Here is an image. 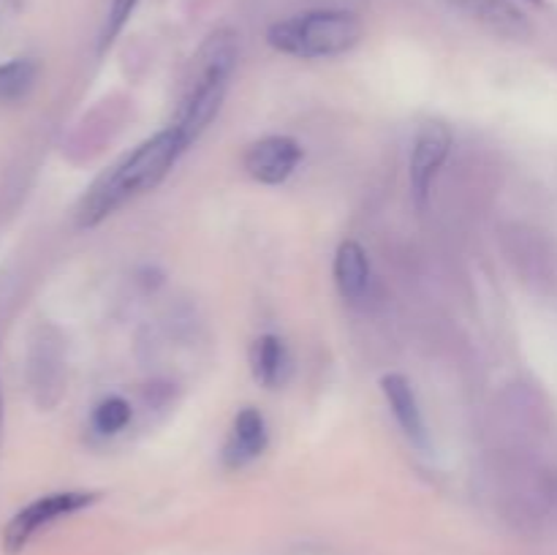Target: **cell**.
I'll use <instances>...</instances> for the list:
<instances>
[{
	"mask_svg": "<svg viewBox=\"0 0 557 555\" xmlns=\"http://www.w3.org/2000/svg\"><path fill=\"white\" fill-rule=\"evenodd\" d=\"M38 76V65L27 58L9 60V63H0V101L11 103L25 98L33 90Z\"/></svg>",
	"mask_w": 557,
	"mask_h": 555,
	"instance_id": "11",
	"label": "cell"
},
{
	"mask_svg": "<svg viewBox=\"0 0 557 555\" xmlns=\"http://www.w3.org/2000/svg\"><path fill=\"white\" fill-rule=\"evenodd\" d=\"M98 498H101V493H92V490H60V493H49L30 501V504L22 506V509L5 522L3 550L9 555L22 553L38 531H44V528L52 526V522L63 520V517L87 509V506L96 504Z\"/></svg>",
	"mask_w": 557,
	"mask_h": 555,
	"instance_id": "4",
	"label": "cell"
},
{
	"mask_svg": "<svg viewBox=\"0 0 557 555\" xmlns=\"http://www.w3.org/2000/svg\"><path fill=\"white\" fill-rule=\"evenodd\" d=\"M302 145L294 136L272 134L261 136L248 145L243 156V166L250 180L261 185H283L302 161Z\"/></svg>",
	"mask_w": 557,
	"mask_h": 555,
	"instance_id": "6",
	"label": "cell"
},
{
	"mask_svg": "<svg viewBox=\"0 0 557 555\" xmlns=\"http://www.w3.org/2000/svg\"><path fill=\"white\" fill-rule=\"evenodd\" d=\"M364 25L348 9H313L286 16L267 30L275 52L299 60H324L346 54L362 41Z\"/></svg>",
	"mask_w": 557,
	"mask_h": 555,
	"instance_id": "3",
	"label": "cell"
},
{
	"mask_svg": "<svg viewBox=\"0 0 557 555\" xmlns=\"http://www.w3.org/2000/svg\"><path fill=\"white\" fill-rule=\"evenodd\" d=\"M471 5L473 14L482 22H487L490 27H495L498 33H522L525 30V20L517 9H511L504 0H466Z\"/></svg>",
	"mask_w": 557,
	"mask_h": 555,
	"instance_id": "13",
	"label": "cell"
},
{
	"mask_svg": "<svg viewBox=\"0 0 557 555\" xmlns=\"http://www.w3.org/2000/svg\"><path fill=\"white\" fill-rule=\"evenodd\" d=\"M451 131L441 120H428L417 128L411 141V158H408V180H411V194L419 210H424L433 194V183L438 177L441 166L451 152Z\"/></svg>",
	"mask_w": 557,
	"mask_h": 555,
	"instance_id": "5",
	"label": "cell"
},
{
	"mask_svg": "<svg viewBox=\"0 0 557 555\" xmlns=\"http://www.w3.org/2000/svg\"><path fill=\"white\" fill-rule=\"evenodd\" d=\"M381 392H384L386 406H389L392 417L400 424L403 435L419 449H428V424H424L422 406H419L417 390H413L411 381L403 373H386L381 375Z\"/></svg>",
	"mask_w": 557,
	"mask_h": 555,
	"instance_id": "8",
	"label": "cell"
},
{
	"mask_svg": "<svg viewBox=\"0 0 557 555\" xmlns=\"http://www.w3.org/2000/svg\"><path fill=\"white\" fill-rule=\"evenodd\" d=\"M267 446H270V430H267L264 414L253 406H245L234 417L226 444H223L221 460L228 471H239V468L259 460Z\"/></svg>",
	"mask_w": 557,
	"mask_h": 555,
	"instance_id": "7",
	"label": "cell"
},
{
	"mask_svg": "<svg viewBox=\"0 0 557 555\" xmlns=\"http://www.w3.org/2000/svg\"><path fill=\"white\" fill-rule=\"evenodd\" d=\"M332 275H335V286L346 303H362V299L368 297L370 288L368 250H364L357 239H343L335 250Z\"/></svg>",
	"mask_w": 557,
	"mask_h": 555,
	"instance_id": "10",
	"label": "cell"
},
{
	"mask_svg": "<svg viewBox=\"0 0 557 555\" xmlns=\"http://www.w3.org/2000/svg\"><path fill=\"white\" fill-rule=\"evenodd\" d=\"M292 351L281 335L264 332L250 343V373L264 390H281L292 379Z\"/></svg>",
	"mask_w": 557,
	"mask_h": 555,
	"instance_id": "9",
	"label": "cell"
},
{
	"mask_svg": "<svg viewBox=\"0 0 557 555\" xmlns=\"http://www.w3.org/2000/svg\"><path fill=\"white\" fill-rule=\"evenodd\" d=\"M136 5H139V0H112V9H109L107 22H103V33H101V44H98V52H107V49L112 47L114 38L123 33V27L128 25V20L134 16Z\"/></svg>",
	"mask_w": 557,
	"mask_h": 555,
	"instance_id": "14",
	"label": "cell"
},
{
	"mask_svg": "<svg viewBox=\"0 0 557 555\" xmlns=\"http://www.w3.org/2000/svg\"><path fill=\"white\" fill-rule=\"evenodd\" d=\"M185 150H188V141L174 125H166L150 139L139 141L134 150L125 152L120 161H114L107 172L92 180L76 207V226H98L109 215L123 210L125 205L150 194L166 180V174L172 172Z\"/></svg>",
	"mask_w": 557,
	"mask_h": 555,
	"instance_id": "1",
	"label": "cell"
},
{
	"mask_svg": "<svg viewBox=\"0 0 557 555\" xmlns=\"http://www.w3.org/2000/svg\"><path fill=\"white\" fill-rule=\"evenodd\" d=\"M237 33L228 30V27L207 36L205 44L196 49L194 60L188 65V76H185L177 114L172 120V125L183 134L188 147L199 141V136L210 128L212 120L221 112L228 85H232L234 69H237Z\"/></svg>",
	"mask_w": 557,
	"mask_h": 555,
	"instance_id": "2",
	"label": "cell"
},
{
	"mask_svg": "<svg viewBox=\"0 0 557 555\" xmlns=\"http://www.w3.org/2000/svg\"><path fill=\"white\" fill-rule=\"evenodd\" d=\"M131 422V406L125 397L109 395L103 400L96 403L90 414V428L96 430L98 435H117L120 430L128 428Z\"/></svg>",
	"mask_w": 557,
	"mask_h": 555,
	"instance_id": "12",
	"label": "cell"
}]
</instances>
